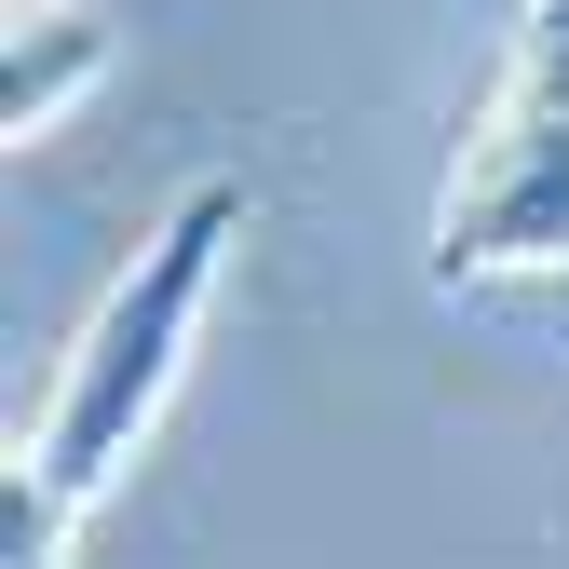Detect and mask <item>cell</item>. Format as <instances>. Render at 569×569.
<instances>
[{"instance_id":"1","label":"cell","mask_w":569,"mask_h":569,"mask_svg":"<svg viewBox=\"0 0 569 569\" xmlns=\"http://www.w3.org/2000/svg\"><path fill=\"white\" fill-rule=\"evenodd\" d=\"M231 231H244V190H231V177L177 190V203H163V231L136 244L122 284L96 299L82 352L54 367V407H41V435H28V475L54 488L68 516H82L96 488L136 461V435L163 420V393H177V367H190V326H203V299H218Z\"/></svg>"},{"instance_id":"2","label":"cell","mask_w":569,"mask_h":569,"mask_svg":"<svg viewBox=\"0 0 569 569\" xmlns=\"http://www.w3.org/2000/svg\"><path fill=\"white\" fill-rule=\"evenodd\" d=\"M529 258H569V0L529 14L516 68L488 82V109L461 136V177L435 203V284H488Z\"/></svg>"},{"instance_id":"3","label":"cell","mask_w":569,"mask_h":569,"mask_svg":"<svg viewBox=\"0 0 569 569\" xmlns=\"http://www.w3.org/2000/svg\"><path fill=\"white\" fill-rule=\"evenodd\" d=\"M96 68H109L96 0H14V41H0V136H41Z\"/></svg>"},{"instance_id":"4","label":"cell","mask_w":569,"mask_h":569,"mask_svg":"<svg viewBox=\"0 0 569 569\" xmlns=\"http://www.w3.org/2000/svg\"><path fill=\"white\" fill-rule=\"evenodd\" d=\"M68 529H82V516H68L28 461L0 475V569H68Z\"/></svg>"},{"instance_id":"5","label":"cell","mask_w":569,"mask_h":569,"mask_svg":"<svg viewBox=\"0 0 569 569\" xmlns=\"http://www.w3.org/2000/svg\"><path fill=\"white\" fill-rule=\"evenodd\" d=\"M556 339H569V312H556Z\"/></svg>"}]
</instances>
